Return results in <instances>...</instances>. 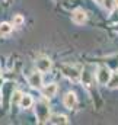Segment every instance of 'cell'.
I'll use <instances>...</instances> for the list:
<instances>
[{
    "label": "cell",
    "mask_w": 118,
    "mask_h": 125,
    "mask_svg": "<svg viewBox=\"0 0 118 125\" xmlns=\"http://www.w3.org/2000/svg\"><path fill=\"white\" fill-rule=\"evenodd\" d=\"M35 115H36L39 124L48 122L50 121V108H48V103H45L44 100L38 102L36 106H35Z\"/></svg>",
    "instance_id": "cell-1"
},
{
    "label": "cell",
    "mask_w": 118,
    "mask_h": 125,
    "mask_svg": "<svg viewBox=\"0 0 118 125\" xmlns=\"http://www.w3.org/2000/svg\"><path fill=\"white\" fill-rule=\"evenodd\" d=\"M63 73L67 79L73 80V82H77L80 79V71L76 68V67H70V65H63Z\"/></svg>",
    "instance_id": "cell-4"
},
{
    "label": "cell",
    "mask_w": 118,
    "mask_h": 125,
    "mask_svg": "<svg viewBox=\"0 0 118 125\" xmlns=\"http://www.w3.org/2000/svg\"><path fill=\"white\" fill-rule=\"evenodd\" d=\"M80 79H82V82H83L86 86H90V82H92V74L89 73L88 70H85L83 73H80Z\"/></svg>",
    "instance_id": "cell-12"
},
{
    "label": "cell",
    "mask_w": 118,
    "mask_h": 125,
    "mask_svg": "<svg viewBox=\"0 0 118 125\" xmlns=\"http://www.w3.org/2000/svg\"><path fill=\"white\" fill-rule=\"evenodd\" d=\"M12 29H13V25H10L7 22H1L0 23V35L1 36H7L12 32Z\"/></svg>",
    "instance_id": "cell-11"
},
{
    "label": "cell",
    "mask_w": 118,
    "mask_h": 125,
    "mask_svg": "<svg viewBox=\"0 0 118 125\" xmlns=\"http://www.w3.org/2000/svg\"><path fill=\"white\" fill-rule=\"evenodd\" d=\"M24 22H25V19H24L22 15H15V18H13V21H12V25H13V26H22Z\"/></svg>",
    "instance_id": "cell-14"
},
{
    "label": "cell",
    "mask_w": 118,
    "mask_h": 125,
    "mask_svg": "<svg viewBox=\"0 0 118 125\" xmlns=\"http://www.w3.org/2000/svg\"><path fill=\"white\" fill-rule=\"evenodd\" d=\"M51 67H53V61L47 57H41V58L36 60V70H39L41 73H45V71L51 70Z\"/></svg>",
    "instance_id": "cell-7"
},
{
    "label": "cell",
    "mask_w": 118,
    "mask_h": 125,
    "mask_svg": "<svg viewBox=\"0 0 118 125\" xmlns=\"http://www.w3.org/2000/svg\"><path fill=\"white\" fill-rule=\"evenodd\" d=\"M50 122L51 124H54V125H66V124H69V118L66 116V115H60V114H56V115H51L50 116Z\"/></svg>",
    "instance_id": "cell-9"
},
{
    "label": "cell",
    "mask_w": 118,
    "mask_h": 125,
    "mask_svg": "<svg viewBox=\"0 0 118 125\" xmlns=\"http://www.w3.org/2000/svg\"><path fill=\"white\" fill-rule=\"evenodd\" d=\"M57 90H59L57 84H56V83H50V84H47V86H44V87H42L41 93H42V96H44L45 99H51V97H54V96H56Z\"/></svg>",
    "instance_id": "cell-8"
},
{
    "label": "cell",
    "mask_w": 118,
    "mask_h": 125,
    "mask_svg": "<svg viewBox=\"0 0 118 125\" xmlns=\"http://www.w3.org/2000/svg\"><path fill=\"white\" fill-rule=\"evenodd\" d=\"M88 19V15L83 9H76L73 13H71V21L76 23V25H83Z\"/></svg>",
    "instance_id": "cell-6"
},
{
    "label": "cell",
    "mask_w": 118,
    "mask_h": 125,
    "mask_svg": "<svg viewBox=\"0 0 118 125\" xmlns=\"http://www.w3.org/2000/svg\"><path fill=\"white\" fill-rule=\"evenodd\" d=\"M32 105H34V99H32V96H31V94L24 93L22 99H21V102H19V106L24 108V109H28V108L32 106Z\"/></svg>",
    "instance_id": "cell-10"
},
{
    "label": "cell",
    "mask_w": 118,
    "mask_h": 125,
    "mask_svg": "<svg viewBox=\"0 0 118 125\" xmlns=\"http://www.w3.org/2000/svg\"><path fill=\"white\" fill-rule=\"evenodd\" d=\"M108 86L109 87H118V73L115 74H112V77H111V80H109V83H108Z\"/></svg>",
    "instance_id": "cell-16"
},
{
    "label": "cell",
    "mask_w": 118,
    "mask_h": 125,
    "mask_svg": "<svg viewBox=\"0 0 118 125\" xmlns=\"http://www.w3.org/2000/svg\"><path fill=\"white\" fill-rule=\"evenodd\" d=\"M111 77H112V73H111V70H109L108 67L102 65V67L98 68V71H96V82H98L99 84L106 86V84L109 83Z\"/></svg>",
    "instance_id": "cell-2"
},
{
    "label": "cell",
    "mask_w": 118,
    "mask_h": 125,
    "mask_svg": "<svg viewBox=\"0 0 118 125\" xmlns=\"http://www.w3.org/2000/svg\"><path fill=\"white\" fill-rule=\"evenodd\" d=\"M114 3H115V7H118V0H114Z\"/></svg>",
    "instance_id": "cell-17"
},
{
    "label": "cell",
    "mask_w": 118,
    "mask_h": 125,
    "mask_svg": "<svg viewBox=\"0 0 118 125\" xmlns=\"http://www.w3.org/2000/svg\"><path fill=\"white\" fill-rule=\"evenodd\" d=\"M63 105L67 108V109H74L76 108V105H77V96L74 92H69V93L64 94V97H63Z\"/></svg>",
    "instance_id": "cell-3"
},
{
    "label": "cell",
    "mask_w": 118,
    "mask_h": 125,
    "mask_svg": "<svg viewBox=\"0 0 118 125\" xmlns=\"http://www.w3.org/2000/svg\"><path fill=\"white\" fill-rule=\"evenodd\" d=\"M28 83H29L31 87H34V89H39L42 86V76H41V71L39 70L35 71V73H32V74H29Z\"/></svg>",
    "instance_id": "cell-5"
},
{
    "label": "cell",
    "mask_w": 118,
    "mask_h": 125,
    "mask_svg": "<svg viewBox=\"0 0 118 125\" xmlns=\"http://www.w3.org/2000/svg\"><path fill=\"white\" fill-rule=\"evenodd\" d=\"M22 96H24V93H22L21 90H15L13 94H12V103H13V105H19Z\"/></svg>",
    "instance_id": "cell-13"
},
{
    "label": "cell",
    "mask_w": 118,
    "mask_h": 125,
    "mask_svg": "<svg viewBox=\"0 0 118 125\" xmlns=\"http://www.w3.org/2000/svg\"><path fill=\"white\" fill-rule=\"evenodd\" d=\"M102 4H104V7L106 9V10H112L114 7H115V3H114V0H102Z\"/></svg>",
    "instance_id": "cell-15"
}]
</instances>
